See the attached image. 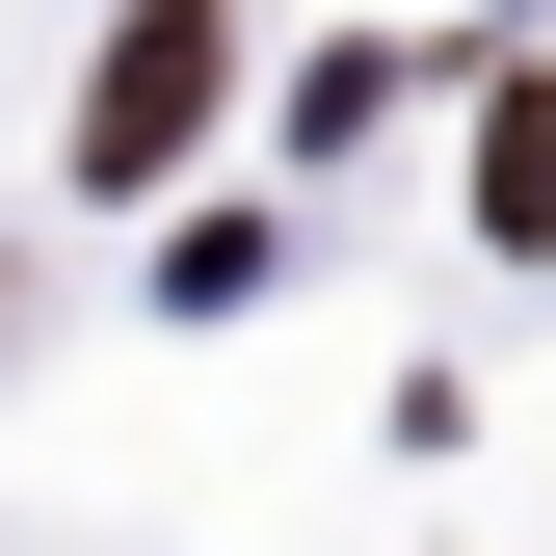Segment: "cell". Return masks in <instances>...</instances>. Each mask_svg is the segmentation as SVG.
Wrapping results in <instances>:
<instances>
[{
  "mask_svg": "<svg viewBox=\"0 0 556 556\" xmlns=\"http://www.w3.org/2000/svg\"><path fill=\"white\" fill-rule=\"evenodd\" d=\"M213 80H239V53H213V0H132V27H106V80H80V186H160L186 132H213Z\"/></svg>",
  "mask_w": 556,
  "mask_h": 556,
  "instance_id": "cell-1",
  "label": "cell"
}]
</instances>
